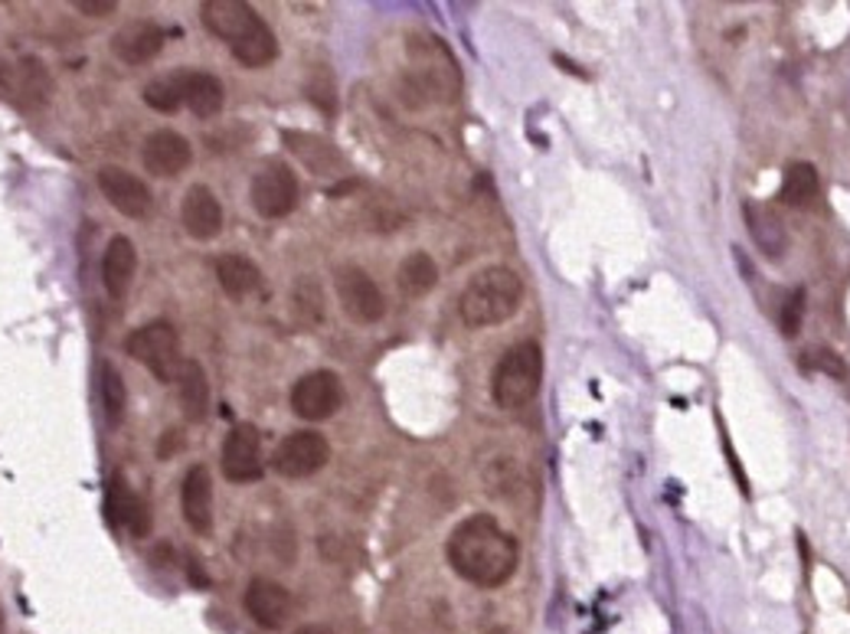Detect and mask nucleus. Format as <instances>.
<instances>
[{"label":"nucleus","mask_w":850,"mask_h":634,"mask_svg":"<svg viewBox=\"0 0 850 634\" xmlns=\"http://www.w3.org/2000/svg\"><path fill=\"white\" fill-rule=\"evenodd\" d=\"M141 161H144V171L151 177L170 180V177L183 173L193 164V144L180 131L161 128V131L148 134V141L141 148Z\"/></svg>","instance_id":"13"},{"label":"nucleus","mask_w":850,"mask_h":634,"mask_svg":"<svg viewBox=\"0 0 850 634\" xmlns=\"http://www.w3.org/2000/svg\"><path fill=\"white\" fill-rule=\"evenodd\" d=\"M164 43H168V33H164L161 23H154V20H131L121 30H114L112 53L124 66H144V62H151L154 57H161Z\"/></svg>","instance_id":"15"},{"label":"nucleus","mask_w":850,"mask_h":634,"mask_svg":"<svg viewBox=\"0 0 850 634\" xmlns=\"http://www.w3.org/2000/svg\"><path fill=\"white\" fill-rule=\"evenodd\" d=\"M540 376H543V350L537 341H520L517 346H510L501 356V363L494 366L491 396L501 409H520L537 396Z\"/></svg>","instance_id":"4"},{"label":"nucleus","mask_w":850,"mask_h":634,"mask_svg":"<svg viewBox=\"0 0 850 634\" xmlns=\"http://www.w3.org/2000/svg\"><path fill=\"white\" fill-rule=\"evenodd\" d=\"M446 553L454 573L478 588H501L520 563L517 540L491 514L461 520L449 536Z\"/></svg>","instance_id":"1"},{"label":"nucleus","mask_w":850,"mask_h":634,"mask_svg":"<svg viewBox=\"0 0 850 634\" xmlns=\"http://www.w3.org/2000/svg\"><path fill=\"white\" fill-rule=\"evenodd\" d=\"M79 13H86V17H109L118 10V3L114 0H76L72 3Z\"/></svg>","instance_id":"30"},{"label":"nucleus","mask_w":850,"mask_h":634,"mask_svg":"<svg viewBox=\"0 0 850 634\" xmlns=\"http://www.w3.org/2000/svg\"><path fill=\"white\" fill-rule=\"evenodd\" d=\"M397 282L399 289H402V294L422 298V294H429V291L436 289V282H439V265H436V259H432L429 252H412V255H406V259L399 262Z\"/></svg>","instance_id":"25"},{"label":"nucleus","mask_w":850,"mask_h":634,"mask_svg":"<svg viewBox=\"0 0 850 634\" xmlns=\"http://www.w3.org/2000/svg\"><path fill=\"white\" fill-rule=\"evenodd\" d=\"M124 350L161 383H173L183 366L180 363V334L164 318L148 321L138 331H131L124 341Z\"/></svg>","instance_id":"5"},{"label":"nucleus","mask_w":850,"mask_h":634,"mask_svg":"<svg viewBox=\"0 0 850 634\" xmlns=\"http://www.w3.org/2000/svg\"><path fill=\"white\" fill-rule=\"evenodd\" d=\"M0 634H3V612H0Z\"/></svg>","instance_id":"35"},{"label":"nucleus","mask_w":850,"mask_h":634,"mask_svg":"<svg viewBox=\"0 0 850 634\" xmlns=\"http://www.w3.org/2000/svg\"><path fill=\"white\" fill-rule=\"evenodd\" d=\"M180 507H183V520L193 533L207 536L213 530V481L207 464H193L183 474L180 484Z\"/></svg>","instance_id":"16"},{"label":"nucleus","mask_w":850,"mask_h":634,"mask_svg":"<svg viewBox=\"0 0 850 634\" xmlns=\"http://www.w3.org/2000/svg\"><path fill=\"white\" fill-rule=\"evenodd\" d=\"M343 405V383L331 370H311L291 386V412L304 422H324Z\"/></svg>","instance_id":"7"},{"label":"nucleus","mask_w":850,"mask_h":634,"mask_svg":"<svg viewBox=\"0 0 850 634\" xmlns=\"http://www.w3.org/2000/svg\"><path fill=\"white\" fill-rule=\"evenodd\" d=\"M334 289L343 314L357 324H377L387 314V298L380 285L360 265H340L334 275Z\"/></svg>","instance_id":"6"},{"label":"nucleus","mask_w":850,"mask_h":634,"mask_svg":"<svg viewBox=\"0 0 850 634\" xmlns=\"http://www.w3.org/2000/svg\"><path fill=\"white\" fill-rule=\"evenodd\" d=\"M523 301V282L508 265L481 269L458 298V314L468 328H498L517 314Z\"/></svg>","instance_id":"3"},{"label":"nucleus","mask_w":850,"mask_h":634,"mask_svg":"<svg viewBox=\"0 0 850 634\" xmlns=\"http://www.w3.org/2000/svg\"><path fill=\"white\" fill-rule=\"evenodd\" d=\"M177 449H183V435H180L177 429H168V435L161 439V449H158L161 462H170V455H173Z\"/></svg>","instance_id":"31"},{"label":"nucleus","mask_w":850,"mask_h":634,"mask_svg":"<svg viewBox=\"0 0 850 634\" xmlns=\"http://www.w3.org/2000/svg\"><path fill=\"white\" fill-rule=\"evenodd\" d=\"M180 223H183L187 235L197 239V242H213L223 232V207H220V200L213 197V190L207 183H193L183 193Z\"/></svg>","instance_id":"14"},{"label":"nucleus","mask_w":850,"mask_h":634,"mask_svg":"<svg viewBox=\"0 0 850 634\" xmlns=\"http://www.w3.org/2000/svg\"><path fill=\"white\" fill-rule=\"evenodd\" d=\"M217 279H220V289L227 291L232 301L259 291V285H262L259 265L246 255H220L217 259Z\"/></svg>","instance_id":"23"},{"label":"nucleus","mask_w":850,"mask_h":634,"mask_svg":"<svg viewBox=\"0 0 850 634\" xmlns=\"http://www.w3.org/2000/svg\"><path fill=\"white\" fill-rule=\"evenodd\" d=\"M242 605H246V615L266 632H282L291 618V595L276 578H252L242 595Z\"/></svg>","instance_id":"12"},{"label":"nucleus","mask_w":850,"mask_h":634,"mask_svg":"<svg viewBox=\"0 0 850 634\" xmlns=\"http://www.w3.org/2000/svg\"><path fill=\"white\" fill-rule=\"evenodd\" d=\"M742 220H746V227H749L752 242H756L769 259H782V255H786V249H789V232H786L782 220H779L769 207H762V203H756V200H746V203H742Z\"/></svg>","instance_id":"19"},{"label":"nucleus","mask_w":850,"mask_h":634,"mask_svg":"<svg viewBox=\"0 0 850 634\" xmlns=\"http://www.w3.org/2000/svg\"><path fill=\"white\" fill-rule=\"evenodd\" d=\"M138 272V249L128 235H114L102 255V285L112 298H124Z\"/></svg>","instance_id":"18"},{"label":"nucleus","mask_w":850,"mask_h":634,"mask_svg":"<svg viewBox=\"0 0 850 634\" xmlns=\"http://www.w3.org/2000/svg\"><path fill=\"white\" fill-rule=\"evenodd\" d=\"M106 517L112 526L128 530L134 540H144L151 533V511L141 494H134L121 474H114L109 491H106Z\"/></svg>","instance_id":"17"},{"label":"nucleus","mask_w":850,"mask_h":634,"mask_svg":"<svg viewBox=\"0 0 850 634\" xmlns=\"http://www.w3.org/2000/svg\"><path fill=\"white\" fill-rule=\"evenodd\" d=\"M177 386H180V405L187 422L200 425L207 422L210 412V383H207V370L197 360H183L180 373H177Z\"/></svg>","instance_id":"21"},{"label":"nucleus","mask_w":850,"mask_h":634,"mask_svg":"<svg viewBox=\"0 0 850 634\" xmlns=\"http://www.w3.org/2000/svg\"><path fill=\"white\" fill-rule=\"evenodd\" d=\"M801 314H804V291H792L789 301L782 304V334L794 338L801 328Z\"/></svg>","instance_id":"29"},{"label":"nucleus","mask_w":850,"mask_h":634,"mask_svg":"<svg viewBox=\"0 0 850 634\" xmlns=\"http://www.w3.org/2000/svg\"><path fill=\"white\" fill-rule=\"evenodd\" d=\"M821 197V177H818V168L808 164V161H794L786 168V177H782V200L789 207H814Z\"/></svg>","instance_id":"24"},{"label":"nucleus","mask_w":850,"mask_h":634,"mask_svg":"<svg viewBox=\"0 0 850 634\" xmlns=\"http://www.w3.org/2000/svg\"><path fill=\"white\" fill-rule=\"evenodd\" d=\"M180 79H183V109H190L197 118H217L223 112L227 92L217 76L187 69L180 72Z\"/></svg>","instance_id":"20"},{"label":"nucleus","mask_w":850,"mask_h":634,"mask_svg":"<svg viewBox=\"0 0 850 634\" xmlns=\"http://www.w3.org/2000/svg\"><path fill=\"white\" fill-rule=\"evenodd\" d=\"M328 462H331V445L321 432H294L279 442L272 455V467L291 481L318 474Z\"/></svg>","instance_id":"9"},{"label":"nucleus","mask_w":850,"mask_h":634,"mask_svg":"<svg viewBox=\"0 0 850 634\" xmlns=\"http://www.w3.org/2000/svg\"><path fill=\"white\" fill-rule=\"evenodd\" d=\"M187 573H190V578H193V585H197V588H207V585H210V578L200 573V566H197L193 560L187 563Z\"/></svg>","instance_id":"32"},{"label":"nucleus","mask_w":850,"mask_h":634,"mask_svg":"<svg viewBox=\"0 0 850 634\" xmlns=\"http://www.w3.org/2000/svg\"><path fill=\"white\" fill-rule=\"evenodd\" d=\"M144 102L154 109V112H180L183 105V79L180 72H168V76H158L154 82L144 85Z\"/></svg>","instance_id":"26"},{"label":"nucleus","mask_w":850,"mask_h":634,"mask_svg":"<svg viewBox=\"0 0 850 634\" xmlns=\"http://www.w3.org/2000/svg\"><path fill=\"white\" fill-rule=\"evenodd\" d=\"M99 190L121 217H128V220L151 217V190L141 177H134L131 171H124L118 164H106L99 171Z\"/></svg>","instance_id":"11"},{"label":"nucleus","mask_w":850,"mask_h":634,"mask_svg":"<svg viewBox=\"0 0 850 634\" xmlns=\"http://www.w3.org/2000/svg\"><path fill=\"white\" fill-rule=\"evenodd\" d=\"M282 138L288 151L314 173H340L338 168L343 161H340L338 148L328 138H318V134H308V131H284Z\"/></svg>","instance_id":"22"},{"label":"nucleus","mask_w":850,"mask_h":634,"mask_svg":"<svg viewBox=\"0 0 850 634\" xmlns=\"http://www.w3.org/2000/svg\"><path fill=\"white\" fill-rule=\"evenodd\" d=\"M252 210L266 220H284L298 207V177L282 161H269L252 177Z\"/></svg>","instance_id":"8"},{"label":"nucleus","mask_w":850,"mask_h":634,"mask_svg":"<svg viewBox=\"0 0 850 634\" xmlns=\"http://www.w3.org/2000/svg\"><path fill=\"white\" fill-rule=\"evenodd\" d=\"M801 366H804V370H811V373H824V376H831V380H844V376H848V363H844V356H841V353H834V350H828V346H814V350H808V353L801 356Z\"/></svg>","instance_id":"28"},{"label":"nucleus","mask_w":850,"mask_h":634,"mask_svg":"<svg viewBox=\"0 0 850 634\" xmlns=\"http://www.w3.org/2000/svg\"><path fill=\"white\" fill-rule=\"evenodd\" d=\"M99 393H102V412L106 419L118 425L121 415H124V405H128V390H124V380L121 373L114 370V363H102V373H99Z\"/></svg>","instance_id":"27"},{"label":"nucleus","mask_w":850,"mask_h":634,"mask_svg":"<svg viewBox=\"0 0 850 634\" xmlns=\"http://www.w3.org/2000/svg\"><path fill=\"white\" fill-rule=\"evenodd\" d=\"M200 20L213 37L227 43L229 53L246 69H266L279 57V40L272 27L242 0H207L200 7Z\"/></svg>","instance_id":"2"},{"label":"nucleus","mask_w":850,"mask_h":634,"mask_svg":"<svg viewBox=\"0 0 850 634\" xmlns=\"http://www.w3.org/2000/svg\"><path fill=\"white\" fill-rule=\"evenodd\" d=\"M266 471L262 464V439H259V429L249 425V422H239L232 425L223 442V474L232 484H252L259 481Z\"/></svg>","instance_id":"10"},{"label":"nucleus","mask_w":850,"mask_h":634,"mask_svg":"<svg viewBox=\"0 0 850 634\" xmlns=\"http://www.w3.org/2000/svg\"><path fill=\"white\" fill-rule=\"evenodd\" d=\"M298 634H334L331 628H324V625H308V628H301Z\"/></svg>","instance_id":"33"},{"label":"nucleus","mask_w":850,"mask_h":634,"mask_svg":"<svg viewBox=\"0 0 850 634\" xmlns=\"http://www.w3.org/2000/svg\"><path fill=\"white\" fill-rule=\"evenodd\" d=\"M484 634H510V632H508V628H504V625H494L491 632H484Z\"/></svg>","instance_id":"34"}]
</instances>
